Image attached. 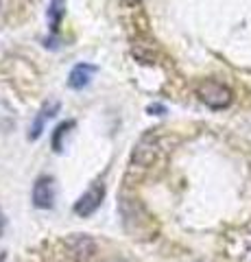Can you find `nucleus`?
Masks as SVG:
<instances>
[{
    "mask_svg": "<svg viewBox=\"0 0 251 262\" xmlns=\"http://www.w3.org/2000/svg\"><path fill=\"white\" fill-rule=\"evenodd\" d=\"M199 98L212 110H225L232 103V90L218 81H203L197 88Z\"/></svg>",
    "mask_w": 251,
    "mask_h": 262,
    "instance_id": "1",
    "label": "nucleus"
},
{
    "mask_svg": "<svg viewBox=\"0 0 251 262\" xmlns=\"http://www.w3.org/2000/svg\"><path fill=\"white\" fill-rule=\"evenodd\" d=\"M63 245H66V258L70 262H90L96 256V243L85 234H72Z\"/></svg>",
    "mask_w": 251,
    "mask_h": 262,
    "instance_id": "2",
    "label": "nucleus"
},
{
    "mask_svg": "<svg viewBox=\"0 0 251 262\" xmlns=\"http://www.w3.org/2000/svg\"><path fill=\"white\" fill-rule=\"evenodd\" d=\"M103 196H105V188L103 184H94L90 186L87 190L79 196V201L75 203V214L77 216H90L94 214L96 210L101 208V203H103Z\"/></svg>",
    "mask_w": 251,
    "mask_h": 262,
    "instance_id": "3",
    "label": "nucleus"
},
{
    "mask_svg": "<svg viewBox=\"0 0 251 262\" xmlns=\"http://www.w3.org/2000/svg\"><path fill=\"white\" fill-rule=\"evenodd\" d=\"M55 196L57 190H55L53 177H37L33 184V206L39 210H51L55 206Z\"/></svg>",
    "mask_w": 251,
    "mask_h": 262,
    "instance_id": "4",
    "label": "nucleus"
},
{
    "mask_svg": "<svg viewBox=\"0 0 251 262\" xmlns=\"http://www.w3.org/2000/svg\"><path fill=\"white\" fill-rule=\"evenodd\" d=\"M94 72H96V66L92 63H77L75 68L70 70V75H68V85L72 90H83L90 85V81L94 77Z\"/></svg>",
    "mask_w": 251,
    "mask_h": 262,
    "instance_id": "5",
    "label": "nucleus"
},
{
    "mask_svg": "<svg viewBox=\"0 0 251 262\" xmlns=\"http://www.w3.org/2000/svg\"><path fill=\"white\" fill-rule=\"evenodd\" d=\"M57 112H59V103H57V101L46 103L44 107L37 112V116H35V120H33V125H31V129H29V140H37V138L42 136V131H44L46 120H48V118H53Z\"/></svg>",
    "mask_w": 251,
    "mask_h": 262,
    "instance_id": "6",
    "label": "nucleus"
},
{
    "mask_svg": "<svg viewBox=\"0 0 251 262\" xmlns=\"http://www.w3.org/2000/svg\"><path fill=\"white\" fill-rule=\"evenodd\" d=\"M63 15H66V0H51V3H48V11H46L51 33L59 31V24L63 20Z\"/></svg>",
    "mask_w": 251,
    "mask_h": 262,
    "instance_id": "7",
    "label": "nucleus"
},
{
    "mask_svg": "<svg viewBox=\"0 0 251 262\" xmlns=\"http://www.w3.org/2000/svg\"><path fill=\"white\" fill-rule=\"evenodd\" d=\"M75 127V120H68V122H61V125L55 129V134H53V140H51V144H53V151H61V140L68 136V131Z\"/></svg>",
    "mask_w": 251,
    "mask_h": 262,
    "instance_id": "8",
    "label": "nucleus"
},
{
    "mask_svg": "<svg viewBox=\"0 0 251 262\" xmlns=\"http://www.w3.org/2000/svg\"><path fill=\"white\" fill-rule=\"evenodd\" d=\"M3 232H5V214L0 212V236H3Z\"/></svg>",
    "mask_w": 251,
    "mask_h": 262,
    "instance_id": "9",
    "label": "nucleus"
},
{
    "mask_svg": "<svg viewBox=\"0 0 251 262\" xmlns=\"http://www.w3.org/2000/svg\"><path fill=\"white\" fill-rule=\"evenodd\" d=\"M149 112H164V107H162V105H151Z\"/></svg>",
    "mask_w": 251,
    "mask_h": 262,
    "instance_id": "10",
    "label": "nucleus"
}]
</instances>
